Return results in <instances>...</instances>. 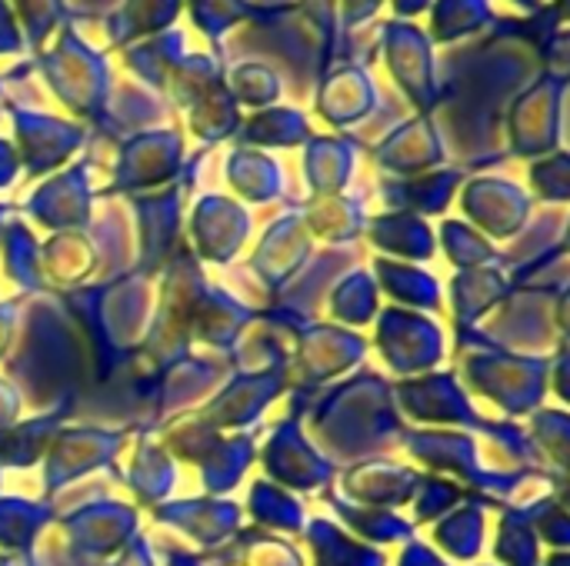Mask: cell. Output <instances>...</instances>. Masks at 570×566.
<instances>
[{"instance_id":"1","label":"cell","mask_w":570,"mask_h":566,"mask_svg":"<svg viewBox=\"0 0 570 566\" xmlns=\"http://www.w3.org/2000/svg\"><path fill=\"white\" fill-rule=\"evenodd\" d=\"M570 87V73L564 70H544L518 100L511 110V130L514 143L521 150H541L551 147L561 133V113H564V93Z\"/></svg>"},{"instance_id":"2","label":"cell","mask_w":570,"mask_h":566,"mask_svg":"<svg viewBox=\"0 0 570 566\" xmlns=\"http://www.w3.org/2000/svg\"><path fill=\"white\" fill-rule=\"evenodd\" d=\"M494 23L491 0H441L434 10V30L441 40H461Z\"/></svg>"},{"instance_id":"4","label":"cell","mask_w":570,"mask_h":566,"mask_svg":"<svg viewBox=\"0 0 570 566\" xmlns=\"http://www.w3.org/2000/svg\"><path fill=\"white\" fill-rule=\"evenodd\" d=\"M508 3H511L514 10H521L524 17H531V13H538L548 0H508Z\"/></svg>"},{"instance_id":"3","label":"cell","mask_w":570,"mask_h":566,"mask_svg":"<svg viewBox=\"0 0 570 566\" xmlns=\"http://www.w3.org/2000/svg\"><path fill=\"white\" fill-rule=\"evenodd\" d=\"M538 23L544 27V33H561L570 27V0H548L538 13Z\"/></svg>"}]
</instances>
